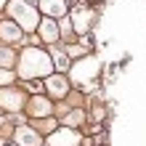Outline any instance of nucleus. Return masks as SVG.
<instances>
[{
  "label": "nucleus",
  "mask_w": 146,
  "mask_h": 146,
  "mask_svg": "<svg viewBox=\"0 0 146 146\" xmlns=\"http://www.w3.org/2000/svg\"><path fill=\"white\" fill-rule=\"evenodd\" d=\"M19 64H21V77H45L53 72V61L40 48H27L19 56Z\"/></svg>",
  "instance_id": "nucleus-1"
},
{
  "label": "nucleus",
  "mask_w": 146,
  "mask_h": 146,
  "mask_svg": "<svg viewBox=\"0 0 146 146\" xmlns=\"http://www.w3.org/2000/svg\"><path fill=\"white\" fill-rule=\"evenodd\" d=\"M8 8V16L19 24L21 29H37L40 24V16L35 13V8H32V3H24V0H11V3H5Z\"/></svg>",
  "instance_id": "nucleus-2"
},
{
  "label": "nucleus",
  "mask_w": 146,
  "mask_h": 146,
  "mask_svg": "<svg viewBox=\"0 0 146 146\" xmlns=\"http://www.w3.org/2000/svg\"><path fill=\"white\" fill-rule=\"evenodd\" d=\"M50 146H77L80 143V133H74L69 125L66 127H53V133L48 135Z\"/></svg>",
  "instance_id": "nucleus-3"
},
{
  "label": "nucleus",
  "mask_w": 146,
  "mask_h": 146,
  "mask_svg": "<svg viewBox=\"0 0 146 146\" xmlns=\"http://www.w3.org/2000/svg\"><path fill=\"white\" fill-rule=\"evenodd\" d=\"M96 72H98L96 58H82L80 64H74V69H72V80H77V82H90L93 77H96Z\"/></svg>",
  "instance_id": "nucleus-4"
},
{
  "label": "nucleus",
  "mask_w": 146,
  "mask_h": 146,
  "mask_svg": "<svg viewBox=\"0 0 146 146\" xmlns=\"http://www.w3.org/2000/svg\"><path fill=\"white\" fill-rule=\"evenodd\" d=\"M0 106L16 111V109L24 106V96H21V93H16V90H11L8 85H3V88H0Z\"/></svg>",
  "instance_id": "nucleus-5"
},
{
  "label": "nucleus",
  "mask_w": 146,
  "mask_h": 146,
  "mask_svg": "<svg viewBox=\"0 0 146 146\" xmlns=\"http://www.w3.org/2000/svg\"><path fill=\"white\" fill-rule=\"evenodd\" d=\"M93 19V11L90 8H77L72 11V21H74V29L80 32V35H88V24Z\"/></svg>",
  "instance_id": "nucleus-6"
},
{
  "label": "nucleus",
  "mask_w": 146,
  "mask_h": 146,
  "mask_svg": "<svg viewBox=\"0 0 146 146\" xmlns=\"http://www.w3.org/2000/svg\"><path fill=\"white\" fill-rule=\"evenodd\" d=\"M37 27H40V37L45 40V42H56L58 37H61V35H58V27H56V21H53V16L42 19V21L37 24Z\"/></svg>",
  "instance_id": "nucleus-7"
},
{
  "label": "nucleus",
  "mask_w": 146,
  "mask_h": 146,
  "mask_svg": "<svg viewBox=\"0 0 146 146\" xmlns=\"http://www.w3.org/2000/svg\"><path fill=\"white\" fill-rule=\"evenodd\" d=\"M16 141H19V146H42V138H40V133L35 130H29V127H19L16 130Z\"/></svg>",
  "instance_id": "nucleus-8"
},
{
  "label": "nucleus",
  "mask_w": 146,
  "mask_h": 146,
  "mask_svg": "<svg viewBox=\"0 0 146 146\" xmlns=\"http://www.w3.org/2000/svg\"><path fill=\"white\" fill-rule=\"evenodd\" d=\"M0 37H3L5 42H19L21 40V27L13 19L11 21H3V24H0Z\"/></svg>",
  "instance_id": "nucleus-9"
},
{
  "label": "nucleus",
  "mask_w": 146,
  "mask_h": 146,
  "mask_svg": "<svg viewBox=\"0 0 146 146\" xmlns=\"http://www.w3.org/2000/svg\"><path fill=\"white\" fill-rule=\"evenodd\" d=\"M40 5H42V11H45L48 16H64V8H66V3L64 0H40Z\"/></svg>",
  "instance_id": "nucleus-10"
},
{
  "label": "nucleus",
  "mask_w": 146,
  "mask_h": 146,
  "mask_svg": "<svg viewBox=\"0 0 146 146\" xmlns=\"http://www.w3.org/2000/svg\"><path fill=\"white\" fill-rule=\"evenodd\" d=\"M50 111H53V106H50L45 98H32V104H29V114L32 117H45Z\"/></svg>",
  "instance_id": "nucleus-11"
},
{
  "label": "nucleus",
  "mask_w": 146,
  "mask_h": 146,
  "mask_svg": "<svg viewBox=\"0 0 146 146\" xmlns=\"http://www.w3.org/2000/svg\"><path fill=\"white\" fill-rule=\"evenodd\" d=\"M48 90L53 93V96H64L66 93V77H61V74L48 77Z\"/></svg>",
  "instance_id": "nucleus-12"
},
{
  "label": "nucleus",
  "mask_w": 146,
  "mask_h": 146,
  "mask_svg": "<svg viewBox=\"0 0 146 146\" xmlns=\"http://www.w3.org/2000/svg\"><path fill=\"white\" fill-rule=\"evenodd\" d=\"M16 64V53L11 48H0V66H13Z\"/></svg>",
  "instance_id": "nucleus-13"
},
{
  "label": "nucleus",
  "mask_w": 146,
  "mask_h": 146,
  "mask_svg": "<svg viewBox=\"0 0 146 146\" xmlns=\"http://www.w3.org/2000/svg\"><path fill=\"white\" fill-rule=\"evenodd\" d=\"M82 109H74V111H69V114H66V119H64V122L66 125H69V127H74V125H82Z\"/></svg>",
  "instance_id": "nucleus-14"
},
{
  "label": "nucleus",
  "mask_w": 146,
  "mask_h": 146,
  "mask_svg": "<svg viewBox=\"0 0 146 146\" xmlns=\"http://www.w3.org/2000/svg\"><path fill=\"white\" fill-rule=\"evenodd\" d=\"M13 82V72H8V66H0V85H11Z\"/></svg>",
  "instance_id": "nucleus-15"
},
{
  "label": "nucleus",
  "mask_w": 146,
  "mask_h": 146,
  "mask_svg": "<svg viewBox=\"0 0 146 146\" xmlns=\"http://www.w3.org/2000/svg\"><path fill=\"white\" fill-rule=\"evenodd\" d=\"M53 56H56L58 69H66V66H69V58H66V53H53Z\"/></svg>",
  "instance_id": "nucleus-16"
},
{
  "label": "nucleus",
  "mask_w": 146,
  "mask_h": 146,
  "mask_svg": "<svg viewBox=\"0 0 146 146\" xmlns=\"http://www.w3.org/2000/svg\"><path fill=\"white\" fill-rule=\"evenodd\" d=\"M27 88H29V90H40L42 85H40V82H27Z\"/></svg>",
  "instance_id": "nucleus-17"
},
{
  "label": "nucleus",
  "mask_w": 146,
  "mask_h": 146,
  "mask_svg": "<svg viewBox=\"0 0 146 146\" xmlns=\"http://www.w3.org/2000/svg\"><path fill=\"white\" fill-rule=\"evenodd\" d=\"M5 3H8V0H0V8H3V5H5Z\"/></svg>",
  "instance_id": "nucleus-18"
},
{
  "label": "nucleus",
  "mask_w": 146,
  "mask_h": 146,
  "mask_svg": "<svg viewBox=\"0 0 146 146\" xmlns=\"http://www.w3.org/2000/svg\"><path fill=\"white\" fill-rule=\"evenodd\" d=\"M24 3H37V0H24Z\"/></svg>",
  "instance_id": "nucleus-19"
},
{
  "label": "nucleus",
  "mask_w": 146,
  "mask_h": 146,
  "mask_svg": "<svg viewBox=\"0 0 146 146\" xmlns=\"http://www.w3.org/2000/svg\"><path fill=\"white\" fill-rule=\"evenodd\" d=\"M90 3H101V0H90Z\"/></svg>",
  "instance_id": "nucleus-20"
}]
</instances>
